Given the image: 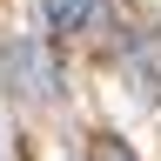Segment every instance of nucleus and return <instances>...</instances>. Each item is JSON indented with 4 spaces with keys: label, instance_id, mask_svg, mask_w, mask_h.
<instances>
[{
    "label": "nucleus",
    "instance_id": "nucleus-2",
    "mask_svg": "<svg viewBox=\"0 0 161 161\" xmlns=\"http://www.w3.org/2000/svg\"><path fill=\"white\" fill-rule=\"evenodd\" d=\"M101 0H40V20H47V34H80L94 20Z\"/></svg>",
    "mask_w": 161,
    "mask_h": 161
},
{
    "label": "nucleus",
    "instance_id": "nucleus-3",
    "mask_svg": "<svg viewBox=\"0 0 161 161\" xmlns=\"http://www.w3.org/2000/svg\"><path fill=\"white\" fill-rule=\"evenodd\" d=\"M94 161H134V148H121V141H101V148H94Z\"/></svg>",
    "mask_w": 161,
    "mask_h": 161
},
{
    "label": "nucleus",
    "instance_id": "nucleus-1",
    "mask_svg": "<svg viewBox=\"0 0 161 161\" xmlns=\"http://www.w3.org/2000/svg\"><path fill=\"white\" fill-rule=\"evenodd\" d=\"M7 80H14V94H27V101H54L60 87V74H54V60L40 40H14L7 47Z\"/></svg>",
    "mask_w": 161,
    "mask_h": 161
}]
</instances>
